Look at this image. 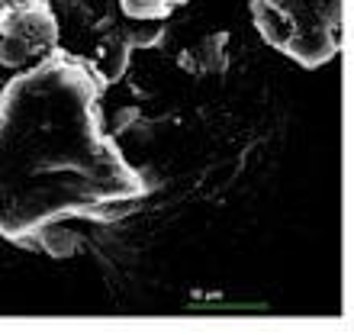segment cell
<instances>
[{"label": "cell", "mask_w": 354, "mask_h": 335, "mask_svg": "<svg viewBox=\"0 0 354 335\" xmlns=\"http://www.w3.org/2000/svg\"><path fill=\"white\" fill-rule=\"evenodd\" d=\"M283 52L293 55L299 65H306V68L326 65L328 58L338 52V29L322 26V23H306V26L297 23V29H293V36H290Z\"/></svg>", "instance_id": "1"}, {"label": "cell", "mask_w": 354, "mask_h": 335, "mask_svg": "<svg viewBox=\"0 0 354 335\" xmlns=\"http://www.w3.org/2000/svg\"><path fill=\"white\" fill-rule=\"evenodd\" d=\"M0 29H3V33H10V36H19L23 42H29L32 48L52 46V42L58 39L55 17H52V13H48V7H42V3H32V7L7 10V13H0Z\"/></svg>", "instance_id": "2"}, {"label": "cell", "mask_w": 354, "mask_h": 335, "mask_svg": "<svg viewBox=\"0 0 354 335\" xmlns=\"http://www.w3.org/2000/svg\"><path fill=\"white\" fill-rule=\"evenodd\" d=\"M252 17H254V26L268 39V46L274 48H287L290 36H293V29H297V19L287 17L283 10L270 7L268 0H254L252 3Z\"/></svg>", "instance_id": "3"}, {"label": "cell", "mask_w": 354, "mask_h": 335, "mask_svg": "<svg viewBox=\"0 0 354 335\" xmlns=\"http://www.w3.org/2000/svg\"><path fill=\"white\" fill-rule=\"evenodd\" d=\"M32 52L36 48L29 46V42H23L19 36H10V33L0 29V65H7V68L26 65L29 58H32Z\"/></svg>", "instance_id": "4"}, {"label": "cell", "mask_w": 354, "mask_h": 335, "mask_svg": "<svg viewBox=\"0 0 354 335\" xmlns=\"http://www.w3.org/2000/svg\"><path fill=\"white\" fill-rule=\"evenodd\" d=\"M120 7L129 19L142 23V19H165L171 3L168 0H120Z\"/></svg>", "instance_id": "5"}, {"label": "cell", "mask_w": 354, "mask_h": 335, "mask_svg": "<svg viewBox=\"0 0 354 335\" xmlns=\"http://www.w3.org/2000/svg\"><path fill=\"white\" fill-rule=\"evenodd\" d=\"M136 23V19H132ZM158 36H161V26H155V19H142V26L136 23V26H126V33H122V39H126V46H139V48H145V46H155L158 42Z\"/></svg>", "instance_id": "6"}, {"label": "cell", "mask_w": 354, "mask_h": 335, "mask_svg": "<svg viewBox=\"0 0 354 335\" xmlns=\"http://www.w3.org/2000/svg\"><path fill=\"white\" fill-rule=\"evenodd\" d=\"M126 65H129V46L126 42H116L113 48H106L103 52V78H110V81H116V78L126 71Z\"/></svg>", "instance_id": "7"}, {"label": "cell", "mask_w": 354, "mask_h": 335, "mask_svg": "<svg viewBox=\"0 0 354 335\" xmlns=\"http://www.w3.org/2000/svg\"><path fill=\"white\" fill-rule=\"evenodd\" d=\"M270 7H277V10H283L287 17H293L299 23V19H306L309 13H313V3L316 0H268Z\"/></svg>", "instance_id": "8"}]
</instances>
